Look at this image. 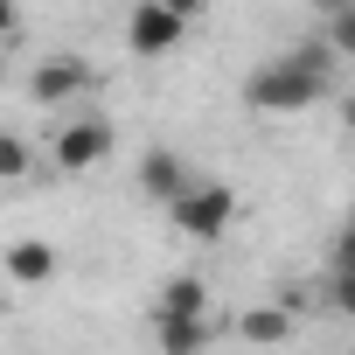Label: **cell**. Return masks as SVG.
Listing matches in <instances>:
<instances>
[{
  "instance_id": "cell-13",
  "label": "cell",
  "mask_w": 355,
  "mask_h": 355,
  "mask_svg": "<svg viewBox=\"0 0 355 355\" xmlns=\"http://www.w3.org/2000/svg\"><path fill=\"white\" fill-rule=\"evenodd\" d=\"M327 272H355V223L334 230V244H327Z\"/></svg>"
},
{
  "instance_id": "cell-8",
  "label": "cell",
  "mask_w": 355,
  "mask_h": 355,
  "mask_svg": "<svg viewBox=\"0 0 355 355\" xmlns=\"http://www.w3.org/2000/svg\"><path fill=\"white\" fill-rule=\"evenodd\" d=\"M223 327H237L230 313H209V320H153V341H160V355H202Z\"/></svg>"
},
{
  "instance_id": "cell-14",
  "label": "cell",
  "mask_w": 355,
  "mask_h": 355,
  "mask_svg": "<svg viewBox=\"0 0 355 355\" xmlns=\"http://www.w3.org/2000/svg\"><path fill=\"white\" fill-rule=\"evenodd\" d=\"M327 306L355 320V272H327Z\"/></svg>"
},
{
  "instance_id": "cell-1",
  "label": "cell",
  "mask_w": 355,
  "mask_h": 355,
  "mask_svg": "<svg viewBox=\"0 0 355 355\" xmlns=\"http://www.w3.org/2000/svg\"><path fill=\"white\" fill-rule=\"evenodd\" d=\"M334 42L327 35H313V42H300V49H286V56H272V63H258L251 77H244V105L251 112H306V105H320L327 91H334Z\"/></svg>"
},
{
  "instance_id": "cell-15",
  "label": "cell",
  "mask_w": 355,
  "mask_h": 355,
  "mask_svg": "<svg viewBox=\"0 0 355 355\" xmlns=\"http://www.w3.org/2000/svg\"><path fill=\"white\" fill-rule=\"evenodd\" d=\"M313 15H320V21H334V15H355V0H313Z\"/></svg>"
},
{
  "instance_id": "cell-16",
  "label": "cell",
  "mask_w": 355,
  "mask_h": 355,
  "mask_svg": "<svg viewBox=\"0 0 355 355\" xmlns=\"http://www.w3.org/2000/svg\"><path fill=\"white\" fill-rule=\"evenodd\" d=\"M160 8H174V15H182V21H196V15L209 8V0H160Z\"/></svg>"
},
{
  "instance_id": "cell-3",
  "label": "cell",
  "mask_w": 355,
  "mask_h": 355,
  "mask_svg": "<svg viewBox=\"0 0 355 355\" xmlns=\"http://www.w3.org/2000/svg\"><path fill=\"white\" fill-rule=\"evenodd\" d=\"M112 146H119L112 119H70V125H56V139H49V153H56L63 174H91Z\"/></svg>"
},
{
  "instance_id": "cell-6",
  "label": "cell",
  "mask_w": 355,
  "mask_h": 355,
  "mask_svg": "<svg viewBox=\"0 0 355 355\" xmlns=\"http://www.w3.org/2000/svg\"><path fill=\"white\" fill-rule=\"evenodd\" d=\"M77 91H91V70H84L77 56H42V63L28 70V98H35V105H70Z\"/></svg>"
},
{
  "instance_id": "cell-4",
  "label": "cell",
  "mask_w": 355,
  "mask_h": 355,
  "mask_svg": "<svg viewBox=\"0 0 355 355\" xmlns=\"http://www.w3.org/2000/svg\"><path fill=\"white\" fill-rule=\"evenodd\" d=\"M182 15H174V8H160V0H139V8L125 15V49L132 56H167L174 42H182Z\"/></svg>"
},
{
  "instance_id": "cell-2",
  "label": "cell",
  "mask_w": 355,
  "mask_h": 355,
  "mask_svg": "<svg viewBox=\"0 0 355 355\" xmlns=\"http://www.w3.org/2000/svg\"><path fill=\"white\" fill-rule=\"evenodd\" d=\"M167 216H174V230H182L189 244H216V237L230 230V216H237V189H223V182H196V196H182Z\"/></svg>"
},
{
  "instance_id": "cell-11",
  "label": "cell",
  "mask_w": 355,
  "mask_h": 355,
  "mask_svg": "<svg viewBox=\"0 0 355 355\" xmlns=\"http://www.w3.org/2000/svg\"><path fill=\"white\" fill-rule=\"evenodd\" d=\"M21 174H28V139L8 132V139H0V182H21Z\"/></svg>"
},
{
  "instance_id": "cell-17",
  "label": "cell",
  "mask_w": 355,
  "mask_h": 355,
  "mask_svg": "<svg viewBox=\"0 0 355 355\" xmlns=\"http://www.w3.org/2000/svg\"><path fill=\"white\" fill-rule=\"evenodd\" d=\"M341 119H348V132H355V98H341Z\"/></svg>"
},
{
  "instance_id": "cell-5",
  "label": "cell",
  "mask_w": 355,
  "mask_h": 355,
  "mask_svg": "<svg viewBox=\"0 0 355 355\" xmlns=\"http://www.w3.org/2000/svg\"><path fill=\"white\" fill-rule=\"evenodd\" d=\"M139 189L153 196V202H182V196H196V174H189V160L174 153V146H153L146 160H139Z\"/></svg>"
},
{
  "instance_id": "cell-10",
  "label": "cell",
  "mask_w": 355,
  "mask_h": 355,
  "mask_svg": "<svg viewBox=\"0 0 355 355\" xmlns=\"http://www.w3.org/2000/svg\"><path fill=\"white\" fill-rule=\"evenodd\" d=\"M237 334H244L251 348H279V341L293 334V313L272 306V300H265V306H244V313H237Z\"/></svg>"
},
{
  "instance_id": "cell-7",
  "label": "cell",
  "mask_w": 355,
  "mask_h": 355,
  "mask_svg": "<svg viewBox=\"0 0 355 355\" xmlns=\"http://www.w3.org/2000/svg\"><path fill=\"white\" fill-rule=\"evenodd\" d=\"M216 306H209V286L196 279V272H174L167 286H160V300H153V320H209Z\"/></svg>"
},
{
  "instance_id": "cell-9",
  "label": "cell",
  "mask_w": 355,
  "mask_h": 355,
  "mask_svg": "<svg viewBox=\"0 0 355 355\" xmlns=\"http://www.w3.org/2000/svg\"><path fill=\"white\" fill-rule=\"evenodd\" d=\"M8 279L15 286H49L56 279V244L49 237H15L8 244Z\"/></svg>"
},
{
  "instance_id": "cell-12",
  "label": "cell",
  "mask_w": 355,
  "mask_h": 355,
  "mask_svg": "<svg viewBox=\"0 0 355 355\" xmlns=\"http://www.w3.org/2000/svg\"><path fill=\"white\" fill-rule=\"evenodd\" d=\"M320 35L334 42V56H341V63H355V15H334V21H320Z\"/></svg>"
}]
</instances>
